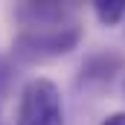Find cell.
Listing matches in <instances>:
<instances>
[{"mask_svg": "<svg viewBox=\"0 0 125 125\" xmlns=\"http://www.w3.org/2000/svg\"><path fill=\"white\" fill-rule=\"evenodd\" d=\"M82 26L79 23H67V26H52V29H23L15 35L9 58L15 64H47L58 61L64 55H70L73 50H79L82 44Z\"/></svg>", "mask_w": 125, "mask_h": 125, "instance_id": "1", "label": "cell"}, {"mask_svg": "<svg viewBox=\"0 0 125 125\" xmlns=\"http://www.w3.org/2000/svg\"><path fill=\"white\" fill-rule=\"evenodd\" d=\"M15 125H64V99L52 79L35 76L23 84Z\"/></svg>", "mask_w": 125, "mask_h": 125, "instance_id": "2", "label": "cell"}, {"mask_svg": "<svg viewBox=\"0 0 125 125\" xmlns=\"http://www.w3.org/2000/svg\"><path fill=\"white\" fill-rule=\"evenodd\" d=\"M76 0H15V18L26 29H52L73 23Z\"/></svg>", "mask_w": 125, "mask_h": 125, "instance_id": "3", "label": "cell"}, {"mask_svg": "<svg viewBox=\"0 0 125 125\" xmlns=\"http://www.w3.org/2000/svg\"><path fill=\"white\" fill-rule=\"evenodd\" d=\"M122 67H125V58L119 52H111V50L93 52V55H87L84 64H82L79 87L82 90H102V87H108L116 79V73H122Z\"/></svg>", "mask_w": 125, "mask_h": 125, "instance_id": "4", "label": "cell"}, {"mask_svg": "<svg viewBox=\"0 0 125 125\" xmlns=\"http://www.w3.org/2000/svg\"><path fill=\"white\" fill-rule=\"evenodd\" d=\"M102 26H119L125 21V0H90Z\"/></svg>", "mask_w": 125, "mask_h": 125, "instance_id": "5", "label": "cell"}, {"mask_svg": "<svg viewBox=\"0 0 125 125\" xmlns=\"http://www.w3.org/2000/svg\"><path fill=\"white\" fill-rule=\"evenodd\" d=\"M15 67H18V64L12 61L9 55H0V105L6 102V96L12 90V84H15V76H18Z\"/></svg>", "mask_w": 125, "mask_h": 125, "instance_id": "6", "label": "cell"}, {"mask_svg": "<svg viewBox=\"0 0 125 125\" xmlns=\"http://www.w3.org/2000/svg\"><path fill=\"white\" fill-rule=\"evenodd\" d=\"M99 125H125V111H116V114H108Z\"/></svg>", "mask_w": 125, "mask_h": 125, "instance_id": "7", "label": "cell"}]
</instances>
